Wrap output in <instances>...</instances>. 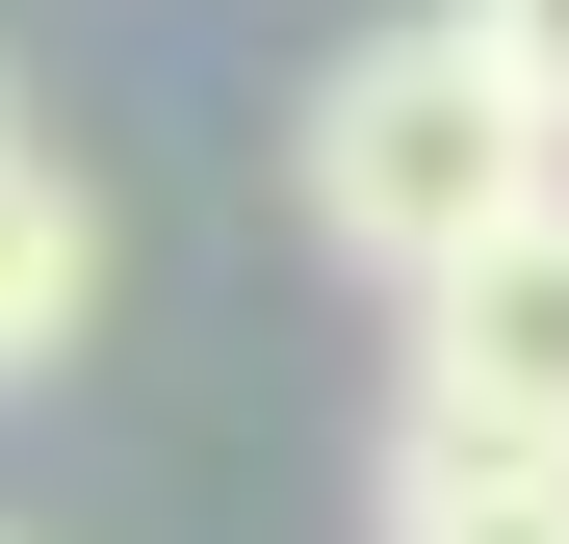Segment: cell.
Segmentation results:
<instances>
[{
    "mask_svg": "<svg viewBox=\"0 0 569 544\" xmlns=\"http://www.w3.org/2000/svg\"><path fill=\"white\" fill-rule=\"evenodd\" d=\"M543 181H569V156L518 130V78L440 27V0H415V27H362V52L311 78V130H284V208H311V234H337L389 311L440 286V259H492V234L543 208Z\"/></svg>",
    "mask_w": 569,
    "mask_h": 544,
    "instance_id": "cell-1",
    "label": "cell"
},
{
    "mask_svg": "<svg viewBox=\"0 0 569 544\" xmlns=\"http://www.w3.org/2000/svg\"><path fill=\"white\" fill-rule=\"evenodd\" d=\"M415 415L543 441V467H569V181H543L492 259H440V286H415Z\"/></svg>",
    "mask_w": 569,
    "mask_h": 544,
    "instance_id": "cell-2",
    "label": "cell"
},
{
    "mask_svg": "<svg viewBox=\"0 0 569 544\" xmlns=\"http://www.w3.org/2000/svg\"><path fill=\"white\" fill-rule=\"evenodd\" d=\"M104 181H78V130H0V389H52L78 337H104Z\"/></svg>",
    "mask_w": 569,
    "mask_h": 544,
    "instance_id": "cell-3",
    "label": "cell"
},
{
    "mask_svg": "<svg viewBox=\"0 0 569 544\" xmlns=\"http://www.w3.org/2000/svg\"><path fill=\"white\" fill-rule=\"evenodd\" d=\"M362 544H569V467H543V441H466V415H415V389H389Z\"/></svg>",
    "mask_w": 569,
    "mask_h": 544,
    "instance_id": "cell-4",
    "label": "cell"
},
{
    "mask_svg": "<svg viewBox=\"0 0 569 544\" xmlns=\"http://www.w3.org/2000/svg\"><path fill=\"white\" fill-rule=\"evenodd\" d=\"M440 27H466V52H492V78H518V130L569 156V0H440Z\"/></svg>",
    "mask_w": 569,
    "mask_h": 544,
    "instance_id": "cell-5",
    "label": "cell"
},
{
    "mask_svg": "<svg viewBox=\"0 0 569 544\" xmlns=\"http://www.w3.org/2000/svg\"><path fill=\"white\" fill-rule=\"evenodd\" d=\"M0 130H27V78H0Z\"/></svg>",
    "mask_w": 569,
    "mask_h": 544,
    "instance_id": "cell-6",
    "label": "cell"
},
{
    "mask_svg": "<svg viewBox=\"0 0 569 544\" xmlns=\"http://www.w3.org/2000/svg\"><path fill=\"white\" fill-rule=\"evenodd\" d=\"M0 544H52V518H0Z\"/></svg>",
    "mask_w": 569,
    "mask_h": 544,
    "instance_id": "cell-7",
    "label": "cell"
}]
</instances>
